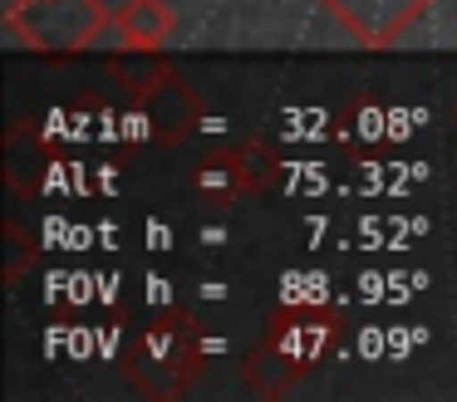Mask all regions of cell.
<instances>
[{"mask_svg":"<svg viewBox=\"0 0 457 402\" xmlns=\"http://www.w3.org/2000/svg\"><path fill=\"white\" fill-rule=\"evenodd\" d=\"M197 368H202V339L192 329V319H182V314L153 319L133 339L129 358H123L129 382L138 392H148V398H178V392H187Z\"/></svg>","mask_w":457,"mask_h":402,"instance_id":"obj_1","label":"cell"},{"mask_svg":"<svg viewBox=\"0 0 457 402\" xmlns=\"http://www.w3.org/2000/svg\"><path fill=\"white\" fill-rule=\"evenodd\" d=\"M109 10L104 0H11L5 10V29L15 45L35 49V54H79L109 29Z\"/></svg>","mask_w":457,"mask_h":402,"instance_id":"obj_2","label":"cell"},{"mask_svg":"<svg viewBox=\"0 0 457 402\" xmlns=\"http://www.w3.org/2000/svg\"><path fill=\"white\" fill-rule=\"evenodd\" d=\"M335 339H339V329H335L329 314L290 309L270 324L266 343H261V353H256V373L270 368L276 373V388H286V382L305 378L310 368H320V363L329 358V349H335Z\"/></svg>","mask_w":457,"mask_h":402,"instance_id":"obj_3","label":"cell"},{"mask_svg":"<svg viewBox=\"0 0 457 402\" xmlns=\"http://www.w3.org/2000/svg\"><path fill=\"white\" fill-rule=\"evenodd\" d=\"M325 15L339 20V29L369 49H388L433 10V0H315Z\"/></svg>","mask_w":457,"mask_h":402,"instance_id":"obj_4","label":"cell"},{"mask_svg":"<svg viewBox=\"0 0 457 402\" xmlns=\"http://www.w3.org/2000/svg\"><path fill=\"white\" fill-rule=\"evenodd\" d=\"M113 29H119V39L129 49L153 54V49H162L178 35V10L168 0H123L119 15H113Z\"/></svg>","mask_w":457,"mask_h":402,"instance_id":"obj_5","label":"cell"},{"mask_svg":"<svg viewBox=\"0 0 457 402\" xmlns=\"http://www.w3.org/2000/svg\"><path fill=\"white\" fill-rule=\"evenodd\" d=\"M192 186H197V192H217V196L256 192V182H251V176L241 172V157H237V152H217L197 176H192Z\"/></svg>","mask_w":457,"mask_h":402,"instance_id":"obj_6","label":"cell"}]
</instances>
